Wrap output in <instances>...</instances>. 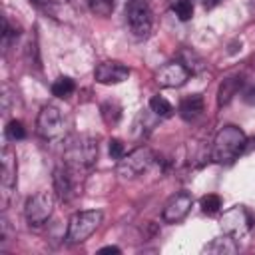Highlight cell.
<instances>
[{"label": "cell", "mask_w": 255, "mask_h": 255, "mask_svg": "<svg viewBox=\"0 0 255 255\" xmlns=\"http://www.w3.org/2000/svg\"><path fill=\"white\" fill-rule=\"evenodd\" d=\"M108 151H110V157L112 159H116V161H120L124 155H126V145H124V141L122 139H110V143H108Z\"/></svg>", "instance_id": "obj_24"}, {"label": "cell", "mask_w": 255, "mask_h": 255, "mask_svg": "<svg viewBox=\"0 0 255 255\" xmlns=\"http://www.w3.org/2000/svg\"><path fill=\"white\" fill-rule=\"evenodd\" d=\"M189 76H191V72L185 68V64L179 62V60H175V62L163 64V66L157 70L155 82H157V86H161V88H179V86H183V84L189 80Z\"/></svg>", "instance_id": "obj_11"}, {"label": "cell", "mask_w": 255, "mask_h": 255, "mask_svg": "<svg viewBox=\"0 0 255 255\" xmlns=\"http://www.w3.org/2000/svg\"><path fill=\"white\" fill-rule=\"evenodd\" d=\"M243 102L245 104H255V88H247L245 92H243Z\"/></svg>", "instance_id": "obj_25"}, {"label": "cell", "mask_w": 255, "mask_h": 255, "mask_svg": "<svg viewBox=\"0 0 255 255\" xmlns=\"http://www.w3.org/2000/svg\"><path fill=\"white\" fill-rule=\"evenodd\" d=\"M36 131L44 139H58L64 135V118L56 106H44L36 118Z\"/></svg>", "instance_id": "obj_8"}, {"label": "cell", "mask_w": 255, "mask_h": 255, "mask_svg": "<svg viewBox=\"0 0 255 255\" xmlns=\"http://www.w3.org/2000/svg\"><path fill=\"white\" fill-rule=\"evenodd\" d=\"M74 90H76V84H74V80L68 78V76H60V78L54 80V84H52V94H54L56 98H68V96L74 94Z\"/></svg>", "instance_id": "obj_18"}, {"label": "cell", "mask_w": 255, "mask_h": 255, "mask_svg": "<svg viewBox=\"0 0 255 255\" xmlns=\"http://www.w3.org/2000/svg\"><path fill=\"white\" fill-rule=\"evenodd\" d=\"M243 86V78L241 76H231V78H225L219 86V92H217V104L219 106H227L241 90Z\"/></svg>", "instance_id": "obj_15"}, {"label": "cell", "mask_w": 255, "mask_h": 255, "mask_svg": "<svg viewBox=\"0 0 255 255\" xmlns=\"http://www.w3.org/2000/svg\"><path fill=\"white\" fill-rule=\"evenodd\" d=\"M88 6L96 16H104L106 18V16H110L114 12L116 0H88Z\"/></svg>", "instance_id": "obj_21"}, {"label": "cell", "mask_w": 255, "mask_h": 255, "mask_svg": "<svg viewBox=\"0 0 255 255\" xmlns=\"http://www.w3.org/2000/svg\"><path fill=\"white\" fill-rule=\"evenodd\" d=\"M16 153L4 145L2 153H0V189H2V207L6 209L10 197H12V189L16 185Z\"/></svg>", "instance_id": "obj_9"}, {"label": "cell", "mask_w": 255, "mask_h": 255, "mask_svg": "<svg viewBox=\"0 0 255 255\" xmlns=\"http://www.w3.org/2000/svg\"><path fill=\"white\" fill-rule=\"evenodd\" d=\"M149 112H151L153 116H157V118H169V116L173 114V106H171L165 98L153 96V98L149 100Z\"/></svg>", "instance_id": "obj_19"}, {"label": "cell", "mask_w": 255, "mask_h": 255, "mask_svg": "<svg viewBox=\"0 0 255 255\" xmlns=\"http://www.w3.org/2000/svg\"><path fill=\"white\" fill-rule=\"evenodd\" d=\"M64 163L78 171H90L98 161V139L92 135H72L64 145Z\"/></svg>", "instance_id": "obj_2"}, {"label": "cell", "mask_w": 255, "mask_h": 255, "mask_svg": "<svg viewBox=\"0 0 255 255\" xmlns=\"http://www.w3.org/2000/svg\"><path fill=\"white\" fill-rule=\"evenodd\" d=\"M247 147V135L237 126H223L211 143V159L219 165H231Z\"/></svg>", "instance_id": "obj_1"}, {"label": "cell", "mask_w": 255, "mask_h": 255, "mask_svg": "<svg viewBox=\"0 0 255 255\" xmlns=\"http://www.w3.org/2000/svg\"><path fill=\"white\" fill-rule=\"evenodd\" d=\"M219 2H221V0H203V6H205V8L209 10V8H213V6H217Z\"/></svg>", "instance_id": "obj_27"}, {"label": "cell", "mask_w": 255, "mask_h": 255, "mask_svg": "<svg viewBox=\"0 0 255 255\" xmlns=\"http://www.w3.org/2000/svg\"><path fill=\"white\" fill-rule=\"evenodd\" d=\"M6 137H8L10 141L24 139V137H26V129H24L22 122H18V120H10V122L6 124Z\"/></svg>", "instance_id": "obj_23"}, {"label": "cell", "mask_w": 255, "mask_h": 255, "mask_svg": "<svg viewBox=\"0 0 255 255\" xmlns=\"http://www.w3.org/2000/svg\"><path fill=\"white\" fill-rule=\"evenodd\" d=\"M30 2H34V4H38V6H46V4H50L52 0H30Z\"/></svg>", "instance_id": "obj_28"}, {"label": "cell", "mask_w": 255, "mask_h": 255, "mask_svg": "<svg viewBox=\"0 0 255 255\" xmlns=\"http://www.w3.org/2000/svg\"><path fill=\"white\" fill-rule=\"evenodd\" d=\"M221 209V197L215 193H207L201 197V211L207 215H215Z\"/></svg>", "instance_id": "obj_22"}, {"label": "cell", "mask_w": 255, "mask_h": 255, "mask_svg": "<svg viewBox=\"0 0 255 255\" xmlns=\"http://www.w3.org/2000/svg\"><path fill=\"white\" fill-rule=\"evenodd\" d=\"M153 153L149 147H135L133 151H129L128 155H124L118 165H116V173L124 179H133L137 175H141L143 171H147L153 163Z\"/></svg>", "instance_id": "obj_5"}, {"label": "cell", "mask_w": 255, "mask_h": 255, "mask_svg": "<svg viewBox=\"0 0 255 255\" xmlns=\"http://www.w3.org/2000/svg\"><path fill=\"white\" fill-rule=\"evenodd\" d=\"M129 76V68L122 62H116V60H106L102 64L96 66L94 70V78L98 84H104V86H112V84H122L126 82Z\"/></svg>", "instance_id": "obj_13"}, {"label": "cell", "mask_w": 255, "mask_h": 255, "mask_svg": "<svg viewBox=\"0 0 255 255\" xmlns=\"http://www.w3.org/2000/svg\"><path fill=\"white\" fill-rule=\"evenodd\" d=\"M126 20L135 38H147L153 26V12L147 0H129L126 6Z\"/></svg>", "instance_id": "obj_4"}, {"label": "cell", "mask_w": 255, "mask_h": 255, "mask_svg": "<svg viewBox=\"0 0 255 255\" xmlns=\"http://www.w3.org/2000/svg\"><path fill=\"white\" fill-rule=\"evenodd\" d=\"M177 112H179L181 120H185V122L197 120L203 114V96L201 94H191V96L183 98L179 102V110Z\"/></svg>", "instance_id": "obj_14"}, {"label": "cell", "mask_w": 255, "mask_h": 255, "mask_svg": "<svg viewBox=\"0 0 255 255\" xmlns=\"http://www.w3.org/2000/svg\"><path fill=\"white\" fill-rule=\"evenodd\" d=\"M221 229H223V233H227V235H231L233 239L239 241V239H243L249 233L251 219H249V215H247V211L243 207L235 205V207H231V209H227L223 213V217H221Z\"/></svg>", "instance_id": "obj_10"}, {"label": "cell", "mask_w": 255, "mask_h": 255, "mask_svg": "<svg viewBox=\"0 0 255 255\" xmlns=\"http://www.w3.org/2000/svg\"><path fill=\"white\" fill-rule=\"evenodd\" d=\"M78 171L70 169L66 163L56 165L52 171V183H54V191L58 195L60 201H72L80 191H78V181H80Z\"/></svg>", "instance_id": "obj_7"}, {"label": "cell", "mask_w": 255, "mask_h": 255, "mask_svg": "<svg viewBox=\"0 0 255 255\" xmlns=\"http://www.w3.org/2000/svg\"><path fill=\"white\" fill-rule=\"evenodd\" d=\"M191 205H193L191 193H187V191H177V193H173V195L165 201L163 211H161V217H163L165 223H177V221H181V219L189 213Z\"/></svg>", "instance_id": "obj_12"}, {"label": "cell", "mask_w": 255, "mask_h": 255, "mask_svg": "<svg viewBox=\"0 0 255 255\" xmlns=\"http://www.w3.org/2000/svg\"><path fill=\"white\" fill-rule=\"evenodd\" d=\"M237 249H239L237 239H233V237L227 235V233H225L223 237L213 239V241L205 247L207 253H219V255H231V253H237Z\"/></svg>", "instance_id": "obj_16"}, {"label": "cell", "mask_w": 255, "mask_h": 255, "mask_svg": "<svg viewBox=\"0 0 255 255\" xmlns=\"http://www.w3.org/2000/svg\"><path fill=\"white\" fill-rule=\"evenodd\" d=\"M54 195L50 191H38L36 195L28 197L24 205V217L30 227H40L44 225L52 213H54Z\"/></svg>", "instance_id": "obj_6"}, {"label": "cell", "mask_w": 255, "mask_h": 255, "mask_svg": "<svg viewBox=\"0 0 255 255\" xmlns=\"http://www.w3.org/2000/svg\"><path fill=\"white\" fill-rule=\"evenodd\" d=\"M104 213L100 209H86V211H76L70 221H68V231H66V239L70 245H78L84 243L102 223Z\"/></svg>", "instance_id": "obj_3"}, {"label": "cell", "mask_w": 255, "mask_h": 255, "mask_svg": "<svg viewBox=\"0 0 255 255\" xmlns=\"http://www.w3.org/2000/svg\"><path fill=\"white\" fill-rule=\"evenodd\" d=\"M100 112H102V120L108 126H118L120 120H122V106L118 102H114V100L104 102L102 108H100Z\"/></svg>", "instance_id": "obj_17"}, {"label": "cell", "mask_w": 255, "mask_h": 255, "mask_svg": "<svg viewBox=\"0 0 255 255\" xmlns=\"http://www.w3.org/2000/svg\"><path fill=\"white\" fill-rule=\"evenodd\" d=\"M100 253H120V247H116V245H108V247H102Z\"/></svg>", "instance_id": "obj_26"}, {"label": "cell", "mask_w": 255, "mask_h": 255, "mask_svg": "<svg viewBox=\"0 0 255 255\" xmlns=\"http://www.w3.org/2000/svg\"><path fill=\"white\" fill-rule=\"evenodd\" d=\"M171 10L175 12V16H177L181 22H187V20H191V16H193V2H191V0H175L173 6H171Z\"/></svg>", "instance_id": "obj_20"}]
</instances>
